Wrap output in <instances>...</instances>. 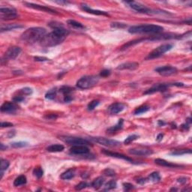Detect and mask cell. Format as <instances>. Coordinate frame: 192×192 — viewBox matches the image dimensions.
Returning <instances> with one entry per match:
<instances>
[{"label":"cell","mask_w":192,"mask_h":192,"mask_svg":"<svg viewBox=\"0 0 192 192\" xmlns=\"http://www.w3.org/2000/svg\"><path fill=\"white\" fill-rule=\"evenodd\" d=\"M170 86H184L182 83H159L153 86L152 87L146 90L143 94L150 95L152 93H158V92H164L167 89L168 87Z\"/></svg>","instance_id":"5b68a950"},{"label":"cell","mask_w":192,"mask_h":192,"mask_svg":"<svg viewBox=\"0 0 192 192\" xmlns=\"http://www.w3.org/2000/svg\"><path fill=\"white\" fill-rule=\"evenodd\" d=\"M129 153H130L131 155L137 156H148L152 154L153 152L152 150L148 149V148L138 147L130 149L129 150Z\"/></svg>","instance_id":"4fadbf2b"},{"label":"cell","mask_w":192,"mask_h":192,"mask_svg":"<svg viewBox=\"0 0 192 192\" xmlns=\"http://www.w3.org/2000/svg\"><path fill=\"white\" fill-rule=\"evenodd\" d=\"M24 100V97L21 96V95H19V96H16L13 98V101L14 102L17 103V102H21Z\"/></svg>","instance_id":"7bdbcfd3"},{"label":"cell","mask_w":192,"mask_h":192,"mask_svg":"<svg viewBox=\"0 0 192 192\" xmlns=\"http://www.w3.org/2000/svg\"><path fill=\"white\" fill-rule=\"evenodd\" d=\"M139 66V64L138 62H125L119 65L117 67L118 70H125V69H128V70H134V69L138 68Z\"/></svg>","instance_id":"44dd1931"},{"label":"cell","mask_w":192,"mask_h":192,"mask_svg":"<svg viewBox=\"0 0 192 192\" xmlns=\"http://www.w3.org/2000/svg\"><path fill=\"white\" fill-rule=\"evenodd\" d=\"M75 176V168H71L69 170H66L65 172H64L61 175V179L64 180H68L74 178Z\"/></svg>","instance_id":"d4e9b609"},{"label":"cell","mask_w":192,"mask_h":192,"mask_svg":"<svg viewBox=\"0 0 192 192\" xmlns=\"http://www.w3.org/2000/svg\"><path fill=\"white\" fill-rule=\"evenodd\" d=\"M9 165H10V164H9V161L5 160V159H1V166H0V169H1V179L2 178L5 171L9 168Z\"/></svg>","instance_id":"4dcf8cb0"},{"label":"cell","mask_w":192,"mask_h":192,"mask_svg":"<svg viewBox=\"0 0 192 192\" xmlns=\"http://www.w3.org/2000/svg\"><path fill=\"white\" fill-rule=\"evenodd\" d=\"M147 180L153 182H159L161 180V176L158 172H153L149 176Z\"/></svg>","instance_id":"f546056e"},{"label":"cell","mask_w":192,"mask_h":192,"mask_svg":"<svg viewBox=\"0 0 192 192\" xmlns=\"http://www.w3.org/2000/svg\"><path fill=\"white\" fill-rule=\"evenodd\" d=\"M24 4H25L27 7L36 9V10L42 11H44V12L50 13V14H59V13H58L57 11L54 10V9H50V8H48V7H46V6L40 5L33 4V3H30V2H25Z\"/></svg>","instance_id":"e0dca14e"},{"label":"cell","mask_w":192,"mask_h":192,"mask_svg":"<svg viewBox=\"0 0 192 192\" xmlns=\"http://www.w3.org/2000/svg\"><path fill=\"white\" fill-rule=\"evenodd\" d=\"M104 183V179L103 177H98V178L95 179L91 184V186L93 187L96 189H98L101 188Z\"/></svg>","instance_id":"4316f807"},{"label":"cell","mask_w":192,"mask_h":192,"mask_svg":"<svg viewBox=\"0 0 192 192\" xmlns=\"http://www.w3.org/2000/svg\"><path fill=\"white\" fill-rule=\"evenodd\" d=\"M123 123H124V120L122 119H120L117 125H114V126H113V127H110V128H109L107 129V133L113 134V133H116V132L119 131L120 129L122 128Z\"/></svg>","instance_id":"cb8c5ba5"},{"label":"cell","mask_w":192,"mask_h":192,"mask_svg":"<svg viewBox=\"0 0 192 192\" xmlns=\"http://www.w3.org/2000/svg\"><path fill=\"white\" fill-rule=\"evenodd\" d=\"M117 182L114 181V180H111V181L108 182L107 183L105 184V186H104V190L105 191H110V190L114 189V188H117Z\"/></svg>","instance_id":"836d02e7"},{"label":"cell","mask_w":192,"mask_h":192,"mask_svg":"<svg viewBox=\"0 0 192 192\" xmlns=\"http://www.w3.org/2000/svg\"><path fill=\"white\" fill-rule=\"evenodd\" d=\"M91 140L97 143H99V144L103 145V146H108V147H117V146H119L121 145V143L117 140H110V139L105 138L96 137V138H91Z\"/></svg>","instance_id":"30bf717a"},{"label":"cell","mask_w":192,"mask_h":192,"mask_svg":"<svg viewBox=\"0 0 192 192\" xmlns=\"http://www.w3.org/2000/svg\"><path fill=\"white\" fill-rule=\"evenodd\" d=\"M12 126H13V124L11 123V122H4L1 123L2 128H9V127H12Z\"/></svg>","instance_id":"c3c4849f"},{"label":"cell","mask_w":192,"mask_h":192,"mask_svg":"<svg viewBox=\"0 0 192 192\" xmlns=\"http://www.w3.org/2000/svg\"><path fill=\"white\" fill-rule=\"evenodd\" d=\"M68 26H70L71 27H72V28L78 29V30H82V29L85 28V26L83 24L74 20H68Z\"/></svg>","instance_id":"f1b7e54d"},{"label":"cell","mask_w":192,"mask_h":192,"mask_svg":"<svg viewBox=\"0 0 192 192\" xmlns=\"http://www.w3.org/2000/svg\"><path fill=\"white\" fill-rule=\"evenodd\" d=\"M21 52V49H20L19 47L17 46H13L9 47L7 50V51L5 54L4 56L2 58V60H9V59H15L17 56H19V54Z\"/></svg>","instance_id":"8fae6325"},{"label":"cell","mask_w":192,"mask_h":192,"mask_svg":"<svg viewBox=\"0 0 192 192\" xmlns=\"http://www.w3.org/2000/svg\"><path fill=\"white\" fill-rule=\"evenodd\" d=\"M28 143L26 142H14L11 143V146L14 148H23L28 146Z\"/></svg>","instance_id":"8d00e7d4"},{"label":"cell","mask_w":192,"mask_h":192,"mask_svg":"<svg viewBox=\"0 0 192 192\" xmlns=\"http://www.w3.org/2000/svg\"><path fill=\"white\" fill-rule=\"evenodd\" d=\"M155 71L157 73L162 76H170L174 75L177 72V68L175 67H173L170 65L162 66V67H159L155 68Z\"/></svg>","instance_id":"7c38bea8"},{"label":"cell","mask_w":192,"mask_h":192,"mask_svg":"<svg viewBox=\"0 0 192 192\" xmlns=\"http://www.w3.org/2000/svg\"><path fill=\"white\" fill-rule=\"evenodd\" d=\"M149 109H150V107L147 105L140 106V107H138L136 110H135L134 113L135 115H140V114L146 113L147 111L149 110Z\"/></svg>","instance_id":"1f68e13d"},{"label":"cell","mask_w":192,"mask_h":192,"mask_svg":"<svg viewBox=\"0 0 192 192\" xmlns=\"http://www.w3.org/2000/svg\"><path fill=\"white\" fill-rule=\"evenodd\" d=\"M61 140H63L65 143H68L72 146H77V145H83V146H89L91 144L89 141L86 139L80 138H75V137L63 136L61 137Z\"/></svg>","instance_id":"52a82bcc"},{"label":"cell","mask_w":192,"mask_h":192,"mask_svg":"<svg viewBox=\"0 0 192 192\" xmlns=\"http://www.w3.org/2000/svg\"><path fill=\"white\" fill-rule=\"evenodd\" d=\"M111 26L118 27V28H123V27L126 26V25L125 24L119 23H111Z\"/></svg>","instance_id":"bcb514c9"},{"label":"cell","mask_w":192,"mask_h":192,"mask_svg":"<svg viewBox=\"0 0 192 192\" xmlns=\"http://www.w3.org/2000/svg\"><path fill=\"white\" fill-rule=\"evenodd\" d=\"M23 26L20 25V24H17V23H13V24H6V25H2L1 26V32H6V31H11V30H14L15 29H20L23 28Z\"/></svg>","instance_id":"7402d4cb"},{"label":"cell","mask_w":192,"mask_h":192,"mask_svg":"<svg viewBox=\"0 0 192 192\" xmlns=\"http://www.w3.org/2000/svg\"><path fill=\"white\" fill-rule=\"evenodd\" d=\"M65 147L64 146L61 144H54L51 146H48L47 148V151L50 152H62L64 150Z\"/></svg>","instance_id":"484cf974"},{"label":"cell","mask_w":192,"mask_h":192,"mask_svg":"<svg viewBox=\"0 0 192 192\" xmlns=\"http://www.w3.org/2000/svg\"><path fill=\"white\" fill-rule=\"evenodd\" d=\"M89 186V184L86 182H80L78 185H77L75 186V189L77 190V191H80L82 189H84V188H87Z\"/></svg>","instance_id":"60d3db41"},{"label":"cell","mask_w":192,"mask_h":192,"mask_svg":"<svg viewBox=\"0 0 192 192\" xmlns=\"http://www.w3.org/2000/svg\"><path fill=\"white\" fill-rule=\"evenodd\" d=\"M101 152H102L104 155H107V156H110V157H113V158H117V159H123V160L128 161V162L135 164L134 161L133 159L128 157V156L125 155H123V154H120V153H117V152H113L108 151V150H106V149H102V151Z\"/></svg>","instance_id":"9a60e30c"},{"label":"cell","mask_w":192,"mask_h":192,"mask_svg":"<svg viewBox=\"0 0 192 192\" xmlns=\"http://www.w3.org/2000/svg\"><path fill=\"white\" fill-rule=\"evenodd\" d=\"M59 91H60V93H62V96L64 97V102L68 103L73 100V98H72V92L74 91L73 88H72V87L70 86H62L59 89Z\"/></svg>","instance_id":"5bb4252c"},{"label":"cell","mask_w":192,"mask_h":192,"mask_svg":"<svg viewBox=\"0 0 192 192\" xmlns=\"http://www.w3.org/2000/svg\"><path fill=\"white\" fill-rule=\"evenodd\" d=\"M17 108L18 107L16 105L15 102L6 101L1 106V111L2 113H14L17 110Z\"/></svg>","instance_id":"ac0fdd59"},{"label":"cell","mask_w":192,"mask_h":192,"mask_svg":"<svg viewBox=\"0 0 192 192\" xmlns=\"http://www.w3.org/2000/svg\"><path fill=\"white\" fill-rule=\"evenodd\" d=\"M110 75V70H108V69H104L100 73V76L102 77H107Z\"/></svg>","instance_id":"ee69618b"},{"label":"cell","mask_w":192,"mask_h":192,"mask_svg":"<svg viewBox=\"0 0 192 192\" xmlns=\"http://www.w3.org/2000/svg\"><path fill=\"white\" fill-rule=\"evenodd\" d=\"M0 17L2 20H11L17 18V11L13 8H3L0 9Z\"/></svg>","instance_id":"ba28073f"},{"label":"cell","mask_w":192,"mask_h":192,"mask_svg":"<svg viewBox=\"0 0 192 192\" xmlns=\"http://www.w3.org/2000/svg\"><path fill=\"white\" fill-rule=\"evenodd\" d=\"M191 154V149H180V150H175V151L171 153V155H182L184 154Z\"/></svg>","instance_id":"e575fe53"},{"label":"cell","mask_w":192,"mask_h":192,"mask_svg":"<svg viewBox=\"0 0 192 192\" xmlns=\"http://www.w3.org/2000/svg\"><path fill=\"white\" fill-rule=\"evenodd\" d=\"M56 93H57V90H56V88L53 89L49 90V91L46 93V95H45V98H46L47 99L54 100V98H56Z\"/></svg>","instance_id":"d6a6232c"},{"label":"cell","mask_w":192,"mask_h":192,"mask_svg":"<svg viewBox=\"0 0 192 192\" xmlns=\"http://www.w3.org/2000/svg\"><path fill=\"white\" fill-rule=\"evenodd\" d=\"M138 138H139V136H138V135H137V134L130 135V136H128V138L125 139V141H124V143H125V144H126V145L130 144L131 143H132V142H133V141L136 140Z\"/></svg>","instance_id":"74e56055"},{"label":"cell","mask_w":192,"mask_h":192,"mask_svg":"<svg viewBox=\"0 0 192 192\" xmlns=\"http://www.w3.org/2000/svg\"><path fill=\"white\" fill-rule=\"evenodd\" d=\"M33 174L35 176H36L37 178H41L44 175V170L41 167H35L33 170Z\"/></svg>","instance_id":"d590c367"},{"label":"cell","mask_w":192,"mask_h":192,"mask_svg":"<svg viewBox=\"0 0 192 192\" xmlns=\"http://www.w3.org/2000/svg\"><path fill=\"white\" fill-rule=\"evenodd\" d=\"M98 104H99V101H97V100H93L88 104L87 108H88L89 110H93L97 106H98Z\"/></svg>","instance_id":"ab89813d"},{"label":"cell","mask_w":192,"mask_h":192,"mask_svg":"<svg viewBox=\"0 0 192 192\" xmlns=\"http://www.w3.org/2000/svg\"><path fill=\"white\" fill-rule=\"evenodd\" d=\"M103 173L107 176H113L116 175V172L110 168H107L103 171Z\"/></svg>","instance_id":"b9f144b4"},{"label":"cell","mask_w":192,"mask_h":192,"mask_svg":"<svg viewBox=\"0 0 192 192\" xmlns=\"http://www.w3.org/2000/svg\"><path fill=\"white\" fill-rule=\"evenodd\" d=\"M56 2L59 5H67L70 3L69 2H65V1H56Z\"/></svg>","instance_id":"f907efd6"},{"label":"cell","mask_w":192,"mask_h":192,"mask_svg":"<svg viewBox=\"0 0 192 192\" xmlns=\"http://www.w3.org/2000/svg\"><path fill=\"white\" fill-rule=\"evenodd\" d=\"M47 34V31L42 27H32L28 29L21 35V40L28 44H33L40 41Z\"/></svg>","instance_id":"7a4b0ae2"},{"label":"cell","mask_w":192,"mask_h":192,"mask_svg":"<svg viewBox=\"0 0 192 192\" xmlns=\"http://www.w3.org/2000/svg\"><path fill=\"white\" fill-rule=\"evenodd\" d=\"M173 47V45L170 44H162L161 46H159V47H157L156 49H155L154 51H152L150 54L146 56V60H150V59H155V58L160 57L161 56L164 55L165 53H167V51H170Z\"/></svg>","instance_id":"8992f818"},{"label":"cell","mask_w":192,"mask_h":192,"mask_svg":"<svg viewBox=\"0 0 192 192\" xmlns=\"http://www.w3.org/2000/svg\"><path fill=\"white\" fill-rule=\"evenodd\" d=\"M6 146H4V145H3V143H1V150H4V149H6Z\"/></svg>","instance_id":"f5cc1de1"},{"label":"cell","mask_w":192,"mask_h":192,"mask_svg":"<svg viewBox=\"0 0 192 192\" xmlns=\"http://www.w3.org/2000/svg\"><path fill=\"white\" fill-rule=\"evenodd\" d=\"M125 108V104H123V103H113V104H112L109 107H108V112H109L110 114H111V115H116V114L122 112Z\"/></svg>","instance_id":"d6986e66"},{"label":"cell","mask_w":192,"mask_h":192,"mask_svg":"<svg viewBox=\"0 0 192 192\" xmlns=\"http://www.w3.org/2000/svg\"><path fill=\"white\" fill-rule=\"evenodd\" d=\"M71 153L74 155H87L89 153V149L86 146L83 145H77V146H72V147L70 149Z\"/></svg>","instance_id":"2e32d148"},{"label":"cell","mask_w":192,"mask_h":192,"mask_svg":"<svg viewBox=\"0 0 192 192\" xmlns=\"http://www.w3.org/2000/svg\"><path fill=\"white\" fill-rule=\"evenodd\" d=\"M163 137H164V135H163L162 134H159V136L157 137V140H158V141H160V140H162Z\"/></svg>","instance_id":"816d5d0a"},{"label":"cell","mask_w":192,"mask_h":192,"mask_svg":"<svg viewBox=\"0 0 192 192\" xmlns=\"http://www.w3.org/2000/svg\"><path fill=\"white\" fill-rule=\"evenodd\" d=\"M81 9L82 10L86 11L87 13H89V14H93L94 15H102V16H109V14H107L106 11H102L99 10H94V9H91L90 7H89L88 5H86V4H82L81 5Z\"/></svg>","instance_id":"ffe728a7"},{"label":"cell","mask_w":192,"mask_h":192,"mask_svg":"<svg viewBox=\"0 0 192 192\" xmlns=\"http://www.w3.org/2000/svg\"><path fill=\"white\" fill-rule=\"evenodd\" d=\"M35 60L37 62H46V61L49 60L46 57H41V56H36L35 57Z\"/></svg>","instance_id":"7dc6e473"},{"label":"cell","mask_w":192,"mask_h":192,"mask_svg":"<svg viewBox=\"0 0 192 192\" xmlns=\"http://www.w3.org/2000/svg\"><path fill=\"white\" fill-rule=\"evenodd\" d=\"M123 187H124V189H125V191H130V190L133 189L134 188V185L131 183H124Z\"/></svg>","instance_id":"f6af8a7d"},{"label":"cell","mask_w":192,"mask_h":192,"mask_svg":"<svg viewBox=\"0 0 192 192\" xmlns=\"http://www.w3.org/2000/svg\"><path fill=\"white\" fill-rule=\"evenodd\" d=\"M164 30V28L159 25H139L133 26L128 29V32L131 34L136 33H159Z\"/></svg>","instance_id":"3957f363"},{"label":"cell","mask_w":192,"mask_h":192,"mask_svg":"<svg viewBox=\"0 0 192 192\" xmlns=\"http://www.w3.org/2000/svg\"><path fill=\"white\" fill-rule=\"evenodd\" d=\"M26 177L24 175H20L15 179V180L14 182V185L15 187H18L20 186V185H25L26 183Z\"/></svg>","instance_id":"83f0119b"},{"label":"cell","mask_w":192,"mask_h":192,"mask_svg":"<svg viewBox=\"0 0 192 192\" xmlns=\"http://www.w3.org/2000/svg\"><path fill=\"white\" fill-rule=\"evenodd\" d=\"M49 26L54 29V31L46 34L39 41L40 45L43 47H52L60 44L69 34L68 30L65 29L61 23L56 24V22H53L50 23Z\"/></svg>","instance_id":"6da1fadb"},{"label":"cell","mask_w":192,"mask_h":192,"mask_svg":"<svg viewBox=\"0 0 192 192\" xmlns=\"http://www.w3.org/2000/svg\"><path fill=\"white\" fill-rule=\"evenodd\" d=\"M155 164H159V165L162 166V167H180V165H178V164H172V163L168 162V161L164 160V159H157L155 160Z\"/></svg>","instance_id":"603a6c76"},{"label":"cell","mask_w":192,"mask_h":192,"mask_svg":"<svg viewBox=\"0 0 192 192\" xmlns=\"http://www.w3.org/2000/svg\"><path fill=\"white\" fill-rule=\"evenodd\" d=\"M20 93H21V96H30L32 93V89L30 87H25V88L20 89Z\"/></svg>","instance_id":"f35d334b"},{"label":"cell","mask_w":192,"mask_h":192,"mask_svg":"<svg viewBox=\"0 0 192 192\" xmlns=\"http://www.w3.org/2000/svg\"><path fill=\"white\" fill-rule=\"evenodd\" d=\"M188 180H187V179L185 178V177H180V178L178 179V182H180V183H185Z\"/></svg>","instance_id":"681fc988"},{"label":"cell","mask_w":192,"mask_h":192,"mask_svg":"<svg viewBox=\"0 0 192 192\" xmlns=\"http://www.w3.org/2000/svg\"><path fill=\"white\" fill-rule=\"evenodd\" d=\"M159 125H165V123H164V122H162L161 120H160V121H159Z\"/></svg>","instance_id":"db71d44e"},{"label":"cell","mask_w":192,"mask_h":192,"mask_svg":"<svg viewBox=\"0 0 192 192\" xmlns=\"http://www.w3.org/2000/svg\"><path fill=\"white\" fill-rule=\"evenodd\" d=\"M99 81L98 76H85L77 82V86L81 89H87L95 86Z\"/></svg>","instance_id":"277c9868"},{"label":"cell","mask_w":192,"mask_h":192,"mask_svg":"<svg viewBox=\"0 0 192 192\" xmlns=\"http://www.w3.org/2000/svg\"><path fill=\"white\" fill-rule=\"evenodd\" d=\"M127 5H128L129 7L131 9H132L133 10L138 11L139 13H142V14H152V11L151 9L147 8L146 6L140 4V2H137L134 1H129V2H125Z\"/></svg>","instance_id":"9c48e42d"}]
</instances>
